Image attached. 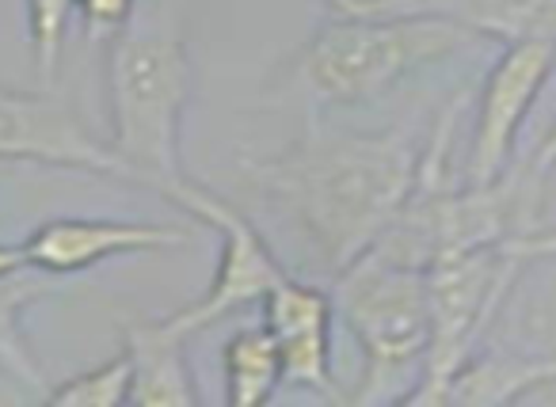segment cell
Wrapping results in <instances>:
<instances>
[{
	"mask_svg": "<svg viewBox=\"0 0 556 407\" xmlns=\"http://www.w3.org/2000/svg\"><path fill=\"white\" fill-rule=\"evenodd\" d=\"M336 316H343L363 354V373L348 404H404L424 373L427 282L424 267L370 247L343 275H336Z\"/></svg>",
	"mask_w": 556,
	"mask_h": 407,
	"instance_id": "277c9868",
	"label": "cell"
},
{
	"mask_svg": "<svg viewBox=\"0 0 556 407\" xmlns=\"http://www.w3.org/2000/svg\"><path fill=\"white\" fill-rule=\"evenodd\" d=\"M556 384V358H526V354H469L446 384L442 404L503 407Z\"/></svg>",
	"mask_w": 556,
	"mask_h": 407,
	"instance_id": "7c38bea8",
	"label": "cell"
},
{
	"mask_svg": "<svg viewBox=\"0 0 556 407\" xmlns=\"http://www.w3.org/2000/svg\"><path fill=\"white\" fill-rule=\"evenodd\" d=\"M434 12L472 39H556V0H434Z\"/></svg>",
	"mask_w": 556,
	"mask_h": 407,
	"instance_id": "5bb4252c",
	"label": "cell"
},
{
	"mask_svg": "<svg viewBox=\"0 0 556 407\" xmlns=\"http://www.w3.org/2000/svg\"><path fill=\"white\" fill-rule=\"evenodd\" d=\"M472 42L446 16L412 20H328L278 73V88L317 107H358L389 96L396 85L446 62Z\"/></svg>",
	"mask_w": 556,
	"mask_h": 407,
	"instance_id": "3957f363",
	"label": "cell"
},
{
	"mask_svg": "<svg viewBox=\"0 0 556 407\" xmlns=\"http://www.w3.org/2000/svg\"><path fill=\"white\" fill-rule=\"evenodd\" d=\"M225 399L232 407H263L282 389V354L263 323L232 331L222 346Z\"/></svg>",
	"mask_w": 556,
	"mask_h": 407,
	"instance_id": "9a60e30c",
	"label": "cell"
},
{
	"mask_svg": "<svg viewBox=\"0 0 556 407\" xmlns=\"http://www.w3.org/2000/svg\"><path fill=\"white\" fill-rule=\"evenodd\" d=\"M260 305L263 328L270 331L278 354H282V389H302L340 404L343 389L332 369V293L287 275L282 282L270 285Z\"/></svg>",
	"mask_w": 556,
	"mask_h": 407,
	"instance_id": "30bf717a",
	"label": "cell"
},
{
	"mask_svg": "<svg viewBox=\"0 0 556 407\" xmlns=\"http://www.w3.org/2000/svg\"><path fill=\"white\" fill-rule=\"evenodd\" d=\"M27 4V35H31V54L42 77H54L62 62L65 31L77 12V0H24Z\"/></svg>",
	"mask_w": 556,
	"mask_h": 407,
	"instance_id": "e0dca14e",
	"label": "cell"
},
{
	"mask_svg": "<svg viewBox=\"0 0 556 407\" xmlns=\"http://www.w3.org/2000/svg\"><path fill=\"white\" fill-rule=\"evenodd\" d=\"M0 164H39L130 183L126 164L70 103L12 85H0Z\"/></svg>",
	"mask_w": 556,
	"mask_h": 407,
	"instance_id": "ba28073f",
	"label": "cell"
},
{
	"mask_svg": "<svg viewBox=\"0 0 556 407\" xmlns=\"http://www.w3.org/2000/svg\"><path fill=\"white\" fill-rule=\"evenodd\" d=\"M194 244V229L118 217H50L20 240L24 267L47 278H70L130 255H161Z\"/></svg>",
	"mask_w": 556,
	"mask_h": 407,
	"instance_id": "9c48e42d",
	"label": "cell"
},
{
	"mask_svg": "<svg viewBox=\"0 0 556 407\" xmlns=\"http://www.w3.org/2000/svg\"><path fill=\"white\" fill-rule=\"evenodd\" d=\"M325 12L328 20H412L431 16L434 0H325Z\"/></svg>",
	"mask_w": 556,
	"mask_h": 407,
	"instance_id": "ac0fdd59",
	"label": "cell"
},
{
	"mask_svg": "<svg viewBox=\"0 0 556 407\" xmlns=\"http://www.w3.org/2000/svg\"><path fill=\"white\" fill-rule=\"evenodd\" d=\"M50 290V278L31 267H20L0 275V373L24 384L27 392H47V373H42L39 358L27 339L24 316L31 313L35 301H42Z\"/></svg>",
	"mask_w": 556,
	"mask_h": 407,
	"instance_id": "4fadbf2b",
	"label": "cell"
},
{
	"mask_svg": "<svg viewBox=\"0 0 556 407\" xmlns=\"http://www.w3.org/2000/svg\"><path fill=\"white\" fill-rule=\"evenodd\" d=\"M168 202L176 209H184L194 225L217 232V240H222V252H217V267H214V278H210L206 293L194 297L191 305L176 308L172 316H164V323H168L176 335L194 339L206 328H214V323L229 320L240 308L260 305L270 285L290 275V270L282 267V259L275 255V247H270L267 240H263V232L252 225V217H248L237 202L225 199V194L210 191V187L194 183V179H184V183L168 194Z\"/></svg>",
	"mask_w": 556,
	"mask_h": 407,
	"instance_id": "8992f818",
	"label": "cell"
},
{
	"mask_svg": "<svg viewBox=\"0 0 556 407\" xmlns=\"http://www.w3.org/2000/svg\"><path fill=\"white\" fill-rule=\"evenodd\" d=\"M507 252L515 255L518 263H541V259H556V229H533L526 232V237H515L507 244Z\"/></svg>",
	"mask_w": 556,
	"mask_h": 407,
	"instance_id": "d6986e66",
	"label": "cell"
},
{
	"mask_svg": "<svg viewBox=\"0 0 556 407\" xmlns=\"http://www.w3.org/2000/svg\"><path fill=\"white\" fill-rule=\"evenodd\" d=\"M530 171L541 179V183H545V179L556 171V123L548 126V133L541 138L538 153H533V161H530Z\"/></svg>",
	"mask_w": 556,
	"mask_h": 407,
	"instance_id": "ffe728a7",
	"label": "cell"
},
{
	"mask_svg": "<svg viewBox=\"0 0 556 407\" xmlns=\"http://www.w3.org/2000/svg\"><path fill=\"white\" fill-rule=\"evenodd\" d=\"M24 267V255H20V244H0V275Z\"/></svg>",
	"mask_w": 556,
	"mask_h": 407,
	"instance_id": "44dd1931",
	"label": "cell"
},
{
	"mask_svg": "<svg viewBox=\"0 0 556 407\" xmlns=\"http://www.w3.org/2000/svg\"><path fill=\"white\" fill-rule=\"evenodd\" d=\"M556 73V39H518L507 42L492 62L477 96L472 141L465 156V183L488 187L510 171L515 141L526 115L538 103L541 88Z\"/></svg>",
	"mask_w": 556,
	"mask_h": 407,
	"instance_id": "52a82bcc",
	"label": "cell"
},
{
	"mask_svg": "<svg viewBox=\"0 0 556 407\" xmlns=\"http://www.w3.org/2000/svg\"><path fill=\"white\" fill-rule=\"evenodd\" d=\"M518 270L522 263L507 252V244L446 247L431 255L424 267L431 339H427L424 373L404 404H442L450 377L480 343L492 316L507 301Z\"/></svg>",
	"mask_w": 556,
	"mask_h": 407,
	"instance_id": "5b68a950",
	"label": "cell"
},
{
	"mask_svg": "<svg viewBox=\"0 0 556 407\" xmlns=\"http://www.w3.org/2000/svg\"><path fill=\"white\" fill-rule=\"evenodd\" d=\"M427 138L416 130H309L275 156L244 164L240 179L294 225L328 275L358 263L404 214L419 183Z\"/></svg>",
	"mask_w": 556,
	"mask_h": 407,
	"instance_id": "6da1fadb",
	"label": "cell"
},
{
	"mask_svg": "<svg viewBox=\"0 0 556 407\" xmlns=\"http://www.w3.org/2000/svg\"><path fill=\"white\" fill-rule=\"evenodd\" d=\"M187 339L176 335L164 320H130L123 328V351L130 354V404L138 407H194L191 361Z\"/></svg>",
	"mask_w": 556,
	"mask_h": 407,
	"instance_id": "8fae6325",
	"label": "cell"
},
{
	"mask_svg": "<svg viewBox=\"0 0 556 407\" xmlns=\"http://www.w3.org/2000/svg\"><path fill=\"white\" fill-rule=\"evenodd\" d=\"M103 42L108 145L126 164L134 187L168 199L187 179L179 149L194 77L184 35L168 9L138 4V12Z\"/></svg>",
	"mask_w": 556,
	"mask_h": 407,
	"instance_id": "7a4b0ae2",
	"label": "cell"
},
{
	"mask_svg": "<svg viewBox=\"0 0 556 407\" xmlns=\"http://www.w3.org/2000/svg\"><path fill=\"white\" fill-rule=\"evenodd\" d=\"M47 404L62 407H118L130 404V354L118 346V354H111L108 361L85 369V373L70 377L62 384H50L42 392Z\"/></svg>",
	"mask_w": 556,
	"mask_h": 407,
	"instance_id": "2e32d148",
	"label": "cell"
}]
</instances>
